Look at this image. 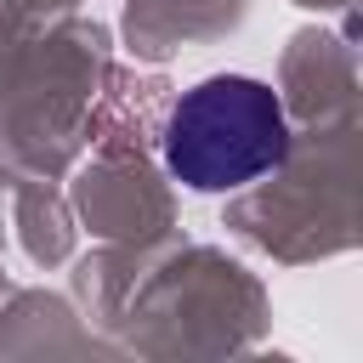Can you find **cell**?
<instances>
[{"label": "cell", "mask_w": 363, "mask_h": 363, "mask_svg": "<svg viewBox=\"0 0 363 363\" xmlns=\"http://www.w3.org/2000/svg\"><path fill=\"white\" fill-rule=\"evenodd\" d=\"M284 153H289L284 102L244 74H216L182 91V102L164 119V164L199 193L244 187L278 170Z\"/></svg>", "instance_id": "1"}]
</instances>
